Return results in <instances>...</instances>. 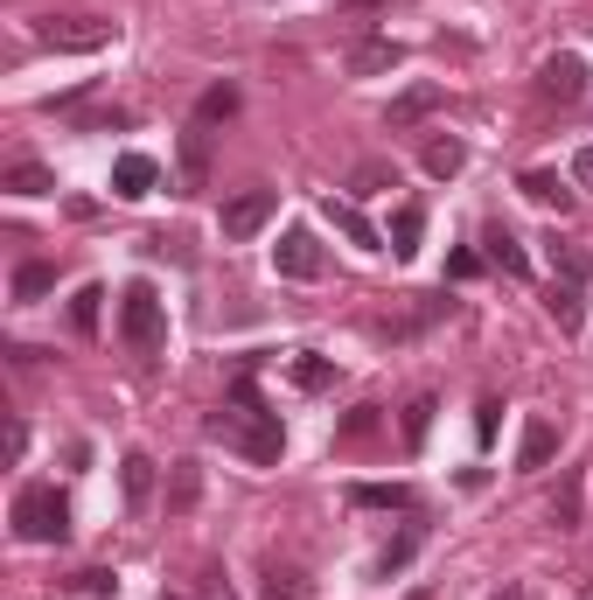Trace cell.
Segmentation results:
<instances>
[{"instance_id": "1", "label": "cell", "mask_w": 593, "mask_h": 600, "mask_svg": "<svg viewBox=\"0 0 593 600\" xmlns=\"http://www.w3.org/2000/svg\"><path fill=\"white\" fill-rule=\"evenodd\" d=\"M210 440H224V447H238L245 461H259V468H273L279 454H287V433H279V412L259 399V384H251V371H238V377H230V399H224V412L210 420Z\"/></svg>"}, {"instance_id": "2", "label": "cell", "mask_w": 593, "mask_h": 600, "mask_svg": "<svg viewBox=\"0 0 593 600\" xmlns=\"http://www.w3.org/2000/svg\"><path fill=\"white\" fill-rule=\"evenodd\" d=\"M14 538L21 544H63L70 538V495L49 482H29L14 495Z\"/></svg>"}, {"instance_id": "3", "label": "cell", "mask_w": 593, "mask_h": 600, "mask_svg": "<svg viewBox=\"0 0 593 600\" xmlns=\"http://www.w3.org/2000/svg\"><path fill=\"white\" fill-rule=\"evenodd\" d=\"M119 335H126L134 356H161L168 350V307H161V294H154L147 279H134L119 294Z\"/></svg>"}, {"instance_id": "4", "label": "cell", "mask_w": 593, "mask_h": 600, "mask_svg": "<svg viewBox=\"0 0 593 600\" xmlns=\"http://www.w3.org/2000/svg\"><path fill=\"white\" fill-rule=\"evenodd\" d=\"M112 36H119V21H106V14H42L36 21V42L70 49V57H91V49H106Z\"/></svg>"}, {"instance_id": "5", "label": "cell", "mask_w": 593, "mask_h": 600, "mask_svg": "<svg viewBox=\"0 0 593 600\" xmlns=\"http://www.w3.org/2000/svg\"><path fill=\"white\" fill-rule=\"evenodd\" d=\"M273 210H279V189H238V196H230L224 203V238L230 245H245V238H259V230L273 224Z\"/></svg>"}, {"instance_id": "6", "label": "cell", "mask_w": 593, "mask_h": 600, "mask_svg": "<svg viewBox=\"0 0 593 600\" xmlns=\"http://www.w3.org/2000/svg\"><path fill=\"white\" fill-rule=\"evenodd\" d=\"M273 273H279V279H322V245H315V230H287V238L273 245Z\"/></svg>"}, {"instance_id": "7", "label": "cell", "mask_w": 593, "mask_h": 600, "mask_svg": "<svg viewBox=\"0 0 593 600\" xmlns=\"http://www.w3.org/2000/svg\"><path fill=\"white\" fill-rule=\"evenodd\" d=\"M322 210H328V224H335V230H343V238H349L356 252H384V230H377V224H370L364 210H356V203H349V196H328V203H322Z\"/></svg>"}, {"instance_id": "8", "label": "cell", "mask_w": 593, "mask_h": 600, "mask_svg": "<svg viewBox=\"0 0 593 600\" xmlns=\"http://www.w3.org/2000/svg\"><path fill=\"white\" fill-rule=\"evenodd\" d=\"M537 91L545 98H559V106H573V98H586V63L565 49V57H552L545 70H537Z\"/></svg>"}, {"instance_id": "9", "label": "cell", "mask_w": 593, "mask_h": 600, "mask_svg": "<svg viewBox=\"0 0 593 600\" xmlns=\"http://www.w3.org/2000/svg\"><path fill=\"white\" fill-rule=\"evenodd\" d=\"M441 85H405L398 98H392V112H384V126H392V134H405V126H419L426 112H441Z\"/></svg>"}, {"instance_id": "10", "label": "cell", "mask_w": 593, "mask_h": 600, "mask_svg": "<svg viewBox=\"0 0 593 600\" xmlns=\"http://www.w3.org/2000/svg\"><path fill=\"white\" fill-rule=\"evenodd\" d=\"M154 181H161V168H154V154H119V161H112V196H126V203L154 196Z\"/></svg>"}, {"instance_id": "11", "label": "cell", "mask_w": 593, "mask_h": 600, "mask_svg": "<svg viewBox=\"0 0 593 600\" xmlns=\"http://www.w3.org/2000/svg\"><path fill=\"white\" fill-rule=\"evenodd\" d=\"M482 245H488V266H496V273H510V279H531V252H524V238H517V230L488 224V230H482Z\"/></svg>"}, {"instance_id": "12", "label": "cell", "mask_w": 593, "mask_h": 600, "mask_svg": "<svg viewBox=\"0 0 593 600\" xmlns=\"http://www.w3.org/2000/svg\"><path fill=\"white\" fill-rule=\"evenodd\" d=\"M398 63H405V42H392V36H370V42L349 49V77H384Z\"/></svg>"}, {"instance_id": "13", "label": "cell", "mask_w": 593, "mask_h": 600, "mask_svg": "<svg viewBox=\"0 0 593 600\" xmlns=\"http://www.w3.org/2000/svg\"><path fill=\"white\" fill-rule=\"evenodd\" d=\"M384 238H392V258H419L426 210H419V203H398V210H392V230H384Z\"/></svg>"}, {"instance_id": "14", "label": "cell", "mask_w": 593, "mask_h": 600, "mask_svg": "<svg viewBox=\"0 0 593 600\" xmlns=\"http://www.w3.org/2000/svg\"><path fill=\"white\" fill-rule=\"evenodd\" d=\"M545 315H552L565 335H580V322H586V294H580V279H552V294H545Z\"/></svg>"}, {"instance_id": "15", "label": "cell", "mask_w": 593, "mask_h": 600, "mask_svg": "<svg viewBox=\"0 0 593 600\" xmlns=\"http://www.w3.org/2000/svg\"><path fill=\"white\" fill-rule=\"evenodd\" d=\"M349 503H356V510H412L419 495H412V482H356Z\"/></svg>"}, {"instance_id": "16", "label": "cell", "mask_w": 593, "mask_h": 600, "mask_svg": "<svg viewBox=\"0 0 593 600\" xmlns=\"http://www.w3.org/2000/svg\"><path fill=\"white\" fill-rule=\"evenodd\" d=\"M517 189L537 203V210H573V181H559L552 168H531V175L517 181Z\"/></svg>"}, {"instance_id": "17", "label": "cell", "mask_w": 593, "mask_h": 600, "mask_svg": "<svg viewBox=\"0 0 593 600\" xmlns=\"http://www.w3.org/2000/svg\"><path fill=\"white\" fill-rule=\"evenodd\" d=\"M419 161H426V175H433V181H454L461 168H468V147H461L454 134H433V140H426V154H419Z\"/></svg>"}, {"instance_id": "18", "label": "cell", "mask_w": 593, "mask_h": 600, "mask_svg": "<svg viewBox=\"0 0 593 600\" xmlns=\"http://www.w3.org/2000/svg\"><path fill=\"white\" fill-rule=\"evenodd\" d=\"M552 454H559V426H552V420H531V426H524V447H517V468L531 475V468H545Z\"/></svg>"}, {"instance_id": "19", "label": "cell", "mask_w": 593, "mask_h": 600, "mask_svg": "<svg viewBox=\"0 0 593 600\" xmlns=\"http://www.w3.org/2000/svg\"><path fill=\"white\" fill-rule=\"evenodd\" d=\"M0 189L8 196H57V175H49L42 161H14L8 175H0Z\"/></svg>"}, {"instance_id": "20", "label": "cell", "mask_w": 593, "mask_h": 600, "mask_svg": "<svg viewBox=\"0 0 593 600\" xmlns=\"http://www.w3.org/2000/svg\"><path fill=\"white\" fill-rule=\"evenodd\" d=\"M238 106H245L238 85H210V91L196 98V126H224V119H238Z\"/></svg>"}, {"instance_id": "21", "label": "cell", "mask_w": 593, "mask_h": 600, "mask_svg": "<svg viewBox=\"0 0 593 600\" xmlns=\"http://www.w3.org/2000/svg\"><path fill=\"white\" fill-rule=\"evenodd\" d=\"M398 189V168L392 161H356L349 168V196H392Z\"/></svg>"}, {"instance_id": "22", "label": "cell", "mask_w": 593, "mask_h": 600, "mask_svg": "<svg viewBox=\"0 0 593 600\" xmlns=\"http://www.w3.org/2000/svg\"><path fill=\"white\" fill-rule=\"evenodd\" d=\"M447 307H454L447 294H426V301H419V307H412V315H405V322H384V335H392V343H405V335H419V328H433V322H441V315H447Z\"/></svg>"}, {"instance_id": "23", "label": "cell", "mask_w": 593, "mask_h": 600, "mask_svg": "<svg viewBox=\"0 0 593 600\" xmlns=\"http://www.w3.org/2000/svg\"><path fill=\"white\" fill-rule=\"evenodd\" d=\"M182 181H189V189L210 181V134H202V126H189V134H182Z\"/></svg>"}, {"instance_id": "24", "label": "cell", "mask_w": 593, "mask_h": 600, "mask_svg": "<svg viewBox=\"0 0 593 600\" xmlns=\"http://www.w3.org/2000/svg\"><path fill=\"white\" fill-rule=\"evenodd\" d=\"M42 294H57V266H49V258H29V266L14 273V301L29 307V301H42Z\"/></svg>"}, {"instance_id": "25", "label": "cell", "mask_w": 593, "mask_h": 600, "mask_svg": "<svg viewBox=\"0 0 593 600\" xmlns=\"http://www.w3.org/2000/svg\"><path fill=\"white\" fill-rule=\"evenodd\" d=\"M552 273H559V279H586V273H593V245H580V238H552Z\"/></svg>"}, {"instance_id": "26", "label": "cell", "mask_w": 593, "mask_h": 600, "mask_svg": "<svg viewBox=\"0 0 593 600\" xmlns=\"http://www.w3.org/2000/svg\"><path fill=\"white\" fill-rule=\"evenodd\" d=\"M119 482H126V503L140 510L147 495H154V461H147V454H126V461H119Z\"/></svg>"}, {"instance_id": "27", "label": "cell", "mask_w": 593, "mask_h": 600, "mask_svg": "<svg viewBox=\"0 0 593 600\" xmlns=\"http://www.w3.org/2000/svg\"><path fill=\"white\" fill-rule=\"evenodd\" d=\"M412 559H419V531H398V538L377 552V580H392V572H405Z\"/></svg>"}, {"instance_id": "28", "label": "cell", "mask_w": 593, "mask_h": 600, "mask_svg": "<svg viewBox=\"0 0 593 600\" xmlns=\"http://www.w3.org/2000/svg\"><path fill=\"white\" fill-rule=\"evenodd\" d=\"M433 412H441L433 399H412V405H405V420H398V433H405V447H412V454L426 447V433H433Z\"/></svg>"}, {"instance_id": "29", "label": "cell", "mask_w": 593, "mask_h": 600, "mask_svg": "<svg viewBox=\"0 0 593 600\" xmlns=\"http://www.w3.org/2000/svg\"><path fill=\"white\" fill-rule=\"evenodd\" d=\"M294 384H300V391H328V384H335V363L315 356V350H300V356H294Z\"/></svg>"}, {"instance_id": "30", "label": "cell", "mask_w": 593, "mask_h": 600, "mask_svg": "<svg viewBox=\"0 0 593 600\" xmlns=\"http://www.w3.org/2000/svg\"><path fill=\"white\" fill-rule=\"evenodd\" d=\"M202 495V468L196 461H175V482H168V510H189Z\"/></svg>"}, {"instance_id": "31", "label": "cell", "mask_w": 593, "mask_h": 600, "mask_svg": "<svg viewBox=\"0 0 593 600\" xmlns=\"http://www.w3.org/2000/svg\"><path fill=\"white\" fill-rule=\"evenodd\" d=\"M98 301H106V286H77V301H70V328L77 335H98Z\"/></svg>"}, {"instance_id": "32", "label": "cell", "mask_w": 593, "mask_h": 600, "mask_svg": "<svg viewBox=\"0 0 593 600\" xmlns=\"http://www.w3.org/2000/svg\"><path fill=\"white\" fill-rule=\"evenodd\" d=\"M580 489H586L580 475H565V482H559V495H552V524H559V531H573V524H580Z\"/></svg>"}, {"instance_id": "33", "label": "cell", "mask_w": 593, "mask_h": 600, "mask_svg": "<svg viewBox=\"0 0 593 600\" xmlns=\"http://www.w3.org/2000/svg\"><path fill=\"white\" fill-rule=\"evenodd\" d=\"M266 600H307V580L294 565H266Z\"/></svg>"}, {"instance_id": "34", "label": "cell", "mask_w": 593, "mask_h": 600, "mask_svg": "<svg viewBox=\"0 0 593 600\" xmlns=\"http://www.w3.org/2000/svg\"><path fill=\"white\" fill-rule=\"evenodd\" d=\"M496 426H503V405H496V399H482V405H475V440H482V447L496 440Z\"/></svg>"}, {"instance_id": "35", "label": "cell", "mask_w": 593, "mask_h": 600, "mask_svg": "<svg viewBox=\"0 0 593 600\" xmlns=\"http://www.w3.org/2000/svg\"><path fill=\"white\" fill-rule=\"evenodd\" d=\"M364 433H377V405H356L343 420V440H364Z\"/></svg>"}, {"instance_id": "36", "label": "cell", "mask_w": 593, "mask_h": 600, "mask_svg": "<svg viewBox=\"0 0 593 600\" xmlns=\"http://www.w3.org/2000/svg\"><path fill=\"white\" fill-rule=\"evenodd\" d=\"M77 587H85L91 600H106V593H112L119 580H112V572H106V565H91V572H77Z\"/></svg>"}, {"instance_id": "37", "label": "cell", "mask_w": 593, "mask_h": 600, "mask_svg": "<svg viewBox=\"0 0 593 600\" xmlns=\"http://www.w3.org/2000/svg\"><path fill=\"white\" fill-rule=\"evenodd\" d=\"M475 273H482L475 252H454V258H447V279H475Z\"/></svg>"}, {"instance_id": "38", "label": "cell", "mask_w": 593, "mask_h": 600, "mask_svg": "<svg viewBox=\"0 0 593 600\" xmlns=\"http://www.w3.org/2000/svg\"><path fill=\"white\" fill-rule=\"evenodd\" d=\"M573 181H580V189H593V147L573 154Z\"/></svg>"}, {"instance_id": "39", "label": "cell", "mask_w": 593, "mask_h": 600, "mask_svg": "<svg viewBox=\"0 0 593 600\" xmlns=\"http://www.w3.org/2000/svg\"><path fill=\"white\" fill-rule=\"evenodd\" d=\"M496 600H524V587H503V593H496Z\"/></svg>"}, {"instance_id": "40", "label": "cell", "mask_w": 593, "mask_h": 600, "mask_svg": "<svg viewBox=\"0 0 593 600\" xmlns=\"http://www.w3.org/2000/svg\"><path fill=\"white\" fill-rule=\"evenodd\" d=\"M161 600H182V593H161Z\"/></svg>"}, {"instance_id": "41", "label": "cell", "mask_w": 593, "mask_h": 600, "mask_svg": "<svg viewBox=\"0 0 593 600\" xmlns=\"http://www.w3.org/2000/svg\"><path fill=\"white\" fill-rule=\"evenodd\" d=\"M412 600H433V593H412Z\"/></svg>"}]
</instances>
